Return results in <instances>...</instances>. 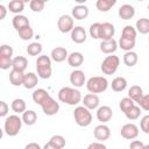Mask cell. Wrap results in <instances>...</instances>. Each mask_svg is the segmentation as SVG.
Segmentation results:
<instances>
[{"instance_id": "obj_1", "label": "cell", "mask_w": 149, "mask_h": 149, "mask_svg": "<svg viewBox=\"0 0 149 149\" xmlns=\"http://www.w3.org/2000/svg\"><path fill=\"white\" fill-rule=\"evenodd\" d=\"M33 101L42 107V111L45 115H55L59 111V104L45 91L44 88H36L31 94Z\"/></svg>"}, {"instance_id": "obj_2", "label": "cell", "mask_w": 149, "mask_h": 149, "mask_svg": "<svg viewBox=\"0 0 149 149\" xmlns=\"http://www.w3.org/2000/svg\"><path fill=\"white\" fill-rule=\"evenodd\" d=\"M58 100L70 106H76L81 101V93L76 87L64 86L58 91Z\"/></svg>"}, {"instance_id": "obj_3", "label": "cell", "mask_w": 149, "mask_h": 149, "mask_svg": "<svg viewBox=\"0 0 149 149\" xmlns=\"http://www.w3.org/2000/svg\"><path fill=\"white\" fill-rule=\"evenodd\" d=\"M36 71L37 76L42 79H49L52 74L51 58L47 55H40L36 59Z\"/></svg>"}, {"instance_id": "obj_4", "label": "cell", "mask_w": 149, "mask_h": 149, "mask_svg": "<svg viewBox=\"0 0 149 149\" xmlns=\"http://www.w3.org/2000/svg\"><path fill=\"white\" fill-rule=\"evenodd\" d=\"M86 88L90 93H93V94L102 93L108 88V80L106 79V77H102V76L91 77L86 81Z\"/></svg>"}, {"instance_id": "obj_5", "label": "cell", "mask_w": 149, "mask_h": 149, "mask_svg": "<svg viewBox=\"0 0 149 149\" xmlns=\"http://www.w3.org/2000/svg\"><path fill=\"white\" fill-rule=\"evenodd\" d=\"M22 119L17 114H12L6 118L3 123V130L8 136H16L22 127Z\"/></svg>"}, {"instance_id": "obj_6", "label": "cell", "mask_w": 149, "mask_h": 149, "mask_svg": "<svg viewBox=\"0 0 149 149\" xmlns=\"http://www.w3.org/2000/svg\"><path fill=\"white\" fill-rule=\"evenodd\" d=\"M73 118L78 126L87 127L92 122V114L85 106H77L73 111Z\"/></svg>"}, {"instance_id": "obj_7", "label": "cell", "mask_w": 149, "mask_h": 149, "mask_svg": "<svg viewBox=\"0 0 149 149\" xmlns=\"http://www.w3.org/2000/svg\"><path fill=\"white\" fill-rule=\"evenodd\" d=\"M119 65H120V58L115 55H109L102 61L100 69L104 74H114L119 69Z\"/></svg>"}, {"instance_id": "obj_8", "label": "cell", "mask_w": 149, "mask_h": 149, "mask_svg": "<svg viewBox=\"0 0 149 149\" xmlns=\"http://www.w3.org/2000/svg\"><path fill=\"white\" fill-rule=\"evenodd\" d=\"M57 27H58V30L63 34H66V33H71L72 29L74 28V23H73V17L71 15H68V14H64V15H61L58 21H57Z\"/></svg>"}, {"instance_id": "obj_9", "label": "cell", "mask_w": 149, "mask_h": 149, "mask_svg": "<svg viewBox=\"0 0 149 149\" xmlns=\"http://www.w3.org/2000/svg\"><path fill=\"white\" fill-rule=\"evenodd\" d=\"M120 134L126 140H134L139 136V127L134 123H125L121 127Z\"/></svg>"}, {"instance_id": "obj_10", "label": "cell", "mask_w": 149, "mask_h": 149, "mask_svg": "<svg viewBox=\"0 0 149 149\" xmlns=\"http://www.w3.org/2000/svg\"><path fill=\"white\" fill-rule=\"evenodd\" d=\"M93 135H94V139L98 140V142H104V141L108 140L109 136H111L109 127L106 126L105 123H100V125L94 127Z\"/></svg>"}, {"instance_id": "obj_11", "label": "cell", "mask_w": 149, "mask_h": 149, "mask_svg": "<svg viewBox=\"0 0 149 149\" xmlns=\"http://www.w3.org/2000/svg\"><path fill=\"white\" fill-rule=\"evenodd\" d=\"M68 57H69V54L64 47H56L51 50V54H50L51 61H54L56 63H62L65 59H68Z\"/></svg>"}, {"instance_id": "obj_12", "label": "cell", "mask_w": 149, "mask_h": 149, "mask_svg": "<svg viewBox=\"0 0 149 149\" xmlns=\"http://www.w3.org/2000/svg\"><path fill=\"white\" fill-rule=\"evenodd\" d=\"M99 104H100V99L98 97V94H93V93H87L86 95H84L83 98V106H85L87 109H98L99 108Z\"/></svg>"}, {"instance_id": "obj_13", "label": "cell", "mask_w": 149, "mask_h": 149, "mask_svg": "<svg viewBox=\"0 0 149 149\" xmlns=\"http://www.w3.org/2000/svg\"><path fill=\"white\" fill-rule=\"evenodd\" d=\"M113 116V111L109 106L107 105H102L97 109V119L101 122V123H106L108 122Z\"/></svg>"}, {"instance_id": "obj_14", "label": "cell", "mask_w": 149, "mask_h": 149, "mask_svg": "<svg viewBox=\"0 0 149 149\" xmlns=\"http://www.w3.org/2000/svg\"><path fill=\"white\" fill-rule=\"evenodd\" d=\"M115 34V28L111 22H104L101 23L100 28V38L102 41H108L112 40Z\"/></svg>"}, {"instance_id": "obj_15", "label": "cell", "mask_w": 149, "mask_h": 149, "mask_svg": "<svg viewBox=\"0 0 149 149\" xmlns=\"http://www.w3.org/2000/svg\"><path fill=\"white\" fill-rule=\"evenodd\" d=\"M85 73L81 70H73L70 73V83L73 87H81L85 84Z\"/></svg>"}, {"instance_id": "obj_16", "label": "cell", "mask_w": 149, "mask_h": 149, "mask_svg": "<svg viewBox=\"0 0 149 149\" xmlns=\"http://www.w3.org/2000/svg\"><path fill=\"white\" fill-rule=\"evenodd\" d=\"M86 31L81 26H76L71 31V40L77 44H81L86 41Z\"/></svg>"}, {"instance_id": "obj_17", "label": "cell", "mask_w": 149, "mask_h": 149, "mask_svg": "<svg viewBox=\"0 0 149 149\" xmlns=\"http://www.w3.org/2000/svg\"><path fill=\"white\" fill-rule=\"evenodd\" d=\"M88 12L90 10L86 5H77L72 8L71 14H72V17L76 20H84L88 16Z\"/></svg>"}, {"instance_id": "obj_18", "label": "cell", "mask_w": 149, "mask_h": 149, "mask_svg": "<svg viewBox=\"0 0 149 149\" xmlns=\"http://www.w3.org/2000/svg\"><path fill=\"white\" fill-rule=\"evenodd\" d=\"M118 13L122 20H130L135 15V8H134V6H132L129 3H125V5L120 6Z\"/></svg>"}, {"instance_id": "obj_19", "label": "cell", "mask_w": 149, "mask_h": 149, "mask_svg": "<svg viewBox=\"0 0 149 149\" xmlns=\"http://www.w3.org/2000/svg\"><path fill=\"white\" fill-rule=\"evenodd\" d=\"M116 49H118V42L114 38L108 41H101L100 43V50L106 55H113V52H115Z\"/></svg>"}, {"instance_id": "obj_20", "label": "cell", "mask_w": 149, "mask_h": 149, "mask_svg": "<svg viewBox=\"0 0 149 149\" xmlns=\"http://www.w3.org/2000/svg\"><path fill=\"white\" fill-rule=\"evenodd\" d=\"M12 24L13 27L15 28L16 31H20L21 29L26 28V27H29L30 23H29V20L27 19V16L22 15V14H19V15H15L12 20Z\"/></svg>"}, {"instance_id": "obj_21", "label": "cell", "mask_w": 149, "mask_h": 149, "mask_svg": "<svg viewBox=\"0 0 149 149\" xmlns=\"http://www.w3.org/2000/svg\"><path fill=\"white\" fill-rule=\"evenodd\" d=\"M68 64L70 65V66H72V68H78V66H80L83 63H84V56H83V54L81 52H79V51H73V52H71L70 55H69V57H68Z\"/></svg>"}, {"instance_id": "obj_22", "label": "cell", "mask_w": 149, "mask_h": 149, "mask_svg": "<svg viewBox=\"0 0 149 149\" xmlns=\"http://www.w3.org/2000/svg\"><path fill=\"white\" fill-rule=\"evenodd\" d=\"M24 74L26 73H23L21 71H17V70L12 69L10 72H9V81H10V84L14 85V86H21V85H23Z\"/></svg>"}, {"instance_id": "obj_23", "label": "cell", "mask_w": 149, "mask_h": 149, "mask_svg": "<svg viewBox=\"0 0 149 149\" xmlns=\"http://www.w3.org/2000/svg\"><path fill=\"white\" fill-rule=\"evenodd\" d=\"M38 84V76L34 72H28L24 74V80H23V87L27 90L34 88Z\"/></svg>"}, {"instance_id": "obj_24", "label": "cell", "mask_w": 149, "mask_h": 149, "mask_svg": "<svg viewBox=\"0 0 149 149\" xmlns=\"http://www.w3.org/2000/svg\"><path fill=\"white\" fill-rule=\"evenodd\" d=\"M28 66V59L23 56H16L13 58V65H12V69L14 70H17V71H21V72H24V70L27 69Z\"/></svg>"}, {"instance_id": "obj_25", "label": "cell", "mask_w": 149, "mask_h": 149, "mask_svg": "<svg viewBox=\"0 0 149 149\" xmlns=\"http://www.w3.org/2000/svg\"><path fill=\"white\" fill-rule=\"evenodd\" d=\"M111 86L114 92H122L127 87V79L125 77H115L112 80Z\"/></svg>"}, {"instance_id": "obj_26", "label": "cell", "mask_w": 149, "mask_h": 149, "mask_svg": "<svg viewBox=\"0 0 149 149\" xmlns=\"http://www.w3.org/2000/svg\"><path fill=\"white\" fill-rule=\"evenodd\" d=\"M10 108H12V111L13 112H15L16 114H22V113H24L27 109V104H26V101L23 100V99H21V98H16V99H14L13 101H12V104H10Z\"/></svg>"}, {"instance_id": "obj_27", "label": "cell", "mask_w": 149, "mask_h": 149, "mask_svg": "<svg viewBox=\"0 0 149 149\" xmlns=\"http://www.w3.org/2000/svg\"><path fill=\"white\" fill-rule=\"evenodd\" d=\"M21 119H22V121H23L24 125H27V126H33V125H35L36 121H37V114H36V112L33 111V109H27L24 113H22Z\"/></svg>"}, {"instance_id": "obj_28", "label": "cell", "mask_w": 149, "mask_h": 149, "mask_svg": "<svg viewBox=\"0 0 149 149\" xmlns=\"http://www.w3.org/2000/svg\"><path fill=\"white\" fill-rule=\"evenodd\" d=\"M142 95H143V90H142L141 86H139V85H133V86L129 87V90H128V97H129L135 104H137V101L142 98Z\"/></svg>"}, {"instance_id": "obj_29", "label": "cell", "mask_w": 149, "mask_h": 149, "mask_svg": "<svg viewBox=\"0 0 149 149\" xmlns=\"http://www.w3.org/2000/svg\"><path fill=\"white\" fill-rule=\"evenodd\" d=\"M137 61H139V56H137V54L135 51L132 50V51L125 52V55H123V63H125L126 66L133 68V66L136 65Z\"/></svg>"}, {"instance_id": "obj_30", "label": "cell", "mask_w": 149, "mask_h": 149, "mask_svg": "<svg viewBox=\"0 0 149 149\" xmlns=\"http://www.w3.org/2000/svg\"><path fill=\"white\" fill-rule=\"evenodd\" d=\"M8 9H9V12L19 15L24 9V1L23 0H12L8 2Z\"/></svg>"}, {"instance_id": "obj_31", "label": "cell", "mask_w": 149, "mask_h": 149, "mask_svg": "<svg viewBox=\"0 0 149 149\" xmlns=\"http://www.w3.org/2000/svg\"><path fill=\"white\" fill-rule=\"evenodd\" d=\"M136 35L137 31L133 26H125L121 33V37L125 40H130V41H136Z\"/></svg>"}, {"instance_id": "obj_32", "label": "cell", "mask_w": 149, "mask_h": 149, "mask_svg": "<svg viewBox=\"0 0 149 149\" xmlns=\"http://www.w3.org/2000/svg\"><path fill=\"white\" fill-rule=\"evenodd\" d=\"M135 29L136 31H139L140 34H149V19L147 17H141L136 21L135 24Z\"/></svg>"}, {"instance_id": "obj_33", "label": "cell", "mask_w": 149, "mask_h": 149, "mask_svg": "<svg viewBox=\"0 0 149 149\" xmlns=\"http://www.w3.org/2000/svg\"><path fill=\"white\" fill-rule=\"evenodd\" d=\"M115 3H116L115 0H97L95 7L100 12H108Z\"/></svg>"}, {"instance_id": "obj_34", "label": "cell", "mask_w": 149, "mask_h": 149, "mask_svg": "<svg viewBox=\"0 0 149 149\" xmlns=\"http://www.w3.org/2000/svg\"><path fill=\"white\" fill-rule=\"evenodd\" d=\"M42 44L41 43H38V42H31L30 44H28V47H27V52H28V55H30V56H38V55H41V52H42Z\"/></svg>"}, {"instance_id": "obj_35", "label": "cell", "mask_w": 149, "mask_h": 149, "mask_svg": "<svg viewBox=\"0 0 149 149\" xmlns=\"http://www.w3.org/2000/svg\"><path fill=\"white\" fill-rule=\"evenodd\" d=\"M141 113H142V112H141L140 106H139V105H134L130 109H128V111L125 113V115H126V118H127L128 120H136V119L140 118Z\"/></svg>"}, {"instance_id": "obj_36", "label": "cell", "mask_w": 149, "mask_h": 149, "mask_svg": "<svg viewBox=\"0 0 149 149\" xmlns=\"http://www.w3.org/2000/svg\"><path fill=\"white\" fill-rule=\"evenodd\" d=\"M118 44H119V47H120L122 50H125V51L127 52V51H132V50L134 49V47H135V41L125 40V38L120 37V40H119Z\"/></svg>"}, {"instance_id": "obj_37", "label": "cell", "mask_w": 149, "mask_h": 149, "mask_svg": "<svg viewBox=\"0 0 149 149\" xmlns=\"http://www.w3.org/2000/svg\"><path fill=\"white\" fill-rule=\"evenodd\" d=\"M17 34H19L20 38L23 40V41H28V40H31L34 37V30H33V28L30 26L21 29L20 31H17Z\"/></svg>"}, {"instance_id": "obj_38", "label": "cell", "mask_w": 149, "mask_h": 149, "mask_svg": "<svg viewBox=\"0 0 149 149\" xmlns=\"http://www.w3.org/2000/svg\"><path fill=\"white\" fill-rule=\"evenodd\" d=\"M134 105H135V102H134L129 97L122 98V99L120 100V102H119V107H120V109H121L123 113H126L128 109H130Z\"/></svg>"}, {"instance_id": "obj_39", "label": "cell", "mask_w": 149, "mask_h": 149, "mask_svg": "<svg viewBox=\"0 0 149 149\" xmlns=\"http://www.w3.org/2000/svg\"><path fill=\"white\" fill-rule=\"evenodd\" d=\"M100 28H101V23L100 22H94L90 26V36L94 40H98L100 38Z\"/></svg>"}, {"instance_id": "obj_40", "label": "cell", "mask_w": 149, "mask_h": 149, "mask_svg": "<svg viewBox=\"0 0 149 149\" xmlns=\"http://www.w3.org/2000/svg\"><path fill=\"white\" fill-rule=\"evenodd\" d=\"M44 6H45V1H43V0H31V1L29 2L30 9H31L33 12H35V13L42 12L43 8H44Z\"/></svg>"}, {"instance_id": "obj_41", "label": "cell", "mask_w": 149, "mask_h": 149, "mask_svg": "<svg viewBox=\"0 0 149 149\" xmlns=\"http://www.w3.org/2000/svg\"><path fill=\"white\" fill-rule=\"evenodd\" d=\"M50 142L52 144H55L58 149H63L65 147V143H66L64 136H62V135H54V136H51Z\"/></svg>"}, {"instance_id": "obj_42", "label": "cell", "mask_w": 149, "mask_h": 149, "mask_svg": "<svg viewBox=\"0 0 149 149\" xmlns=\"http://www.w3.org/2000/svg\"><path fill=\"white\" fill-rule=\"evenodd\" d=\"M13 65V58L6 57V56H0V69L2 70H8Z\"/></svg>"}, {"instance_id": "obj_43", "label": "cell", "mask_w": 149, "mask_h": 149, "mask_svg": "<svg viewBox=\"0 0 149 149\" xmlns=\"http://www.w3.org/2000/svg\"><path fill=\"white\" fill-rule=\"evenodd\" d=\"M137 105L140 106L141 109L143 111H149V94H143L142 98L137 101Z\"/></svg>"}, {"instance_id": "obj_44", "label": "cell", "mask_w": 149, "mask_h": 149, "mask_svg": "<svg viewBox=\"0 0 149 149\" xmlns=\"http://www.w3.org/2000/svg\"><path fill=\"white\" fill-rule=\"evenodd\" d=\"M13 52H14L13 48L10 45H8V44H2L0 47V56H6V57H10L12 58Z\"/></svg>"}, {"instance_id": "obj_45", "label": "cell", "mask_w": 149, "mask_h": 149, "mask_svg": "<svg viewBox=\"0 0 149 149\" xmlns=\"http://www.w3.org/2000/svg\"><path fill=\"white\" fill-rule=\"evenodd\" d=\"M140 128L143 133L149 134V114L144 115L140 121Z\"/></svg>"}, {"instance_id": "obj_46", "label": "cell", "mask_w": 149, "mask_h": 149, "mask_svg": "<svg viewBox=\"0 0 149 149\" xmlns=\"http://www.w3.org/2000/svg\"><path fill=\"white\" fill-rule=\"evenodd\" d=\"M8 111H9V106H8V104L6 102V101H3V100H1L0 101V116H6L7 115V113H8Z\"/></svg>"}, {"instance_id": "obj_47", "label": "cell", "mask_w": 149, "mask_h": 149, "mask_svg": "<svg viewBox=\"0 0 149 149\" xmlns=\"http://www.w3.org/2000/svg\"><path fill=\"white\" fill-rule=\"evenodd\" d=\"M144 148V143L140 140H133L129 144V149H143Z\"/></svg>"}, {"instance_id": "obj_48", "label": "cell", "mask_w": 149, "mask_h": 149, "mask_svg": "<svg viewBox=\"0 0 149 149\" xmlns=\"http://www.w3.org/2000/svg\"><path fill=\"white\" fill-rule=\"evenodd\" d=\"M86 149H107V147H106L102 142H98V141H97V142L90 143Z\"/></svg>"}, {"instance_id": "obj_49", "label": "cell", "mask_w": 149, "mask_h": 149, "mask_svg": "<svg viewBox=\"0 0 149 149\" xmlns=\"http://www.w3.org/2000/svg\"><path fill=\"white\" fill-rule=\"evenodd\" d=\"M24 149H42V148H41V146H40L38 143H36V142H30V143H28V144L24 147Z\"/></svg>"}, {"instance_id": "obj_50", "label": "cell", "mask_w": 149, "mask_h": 149, "mask_svg": "<svg viewBox=\"0 0 149 149\" xmlns=\"http://www.w3.org/2000/svg\"><path fill=\"white\" fill-rule=\"evenodd\" d=\"M6 14H7L6 7H5L3 5H0V20H3L5 16H6Z\"/></svg>"}, {"instance_id": "obj_51", "label": "cell", "mask_w": 149, "mask_h": 149, "mask_svg": "<svg viewBox=\"0 0 149 149\" xmlns=\"http://www.w3.org/2000/svg\"><path fill=\"white\" fill-rule=\"evenodd\" d=\"M42 149H58V148H57L55 144H52V143L49 141V142H47V143L44 144V147H43Z\"/></svg>"}, {"instance_id": "obj_52", "label": "cell", "mask_w": 149, "mask_h": 149, "mask_svg": "<svg viewBox=\"0 0 149 149\" xmlns=\"http://www.w3.org/2000/svg\"><path fill=\"white\" fill-rule=\"evenodd\" d=\"M143 149H149V144H144V148Z\"/></svg>"}, {"instance_id": "obj_53", "label": "cell", "mask_w": 149, "mask_h": 149, "mask_svg": "<svg viewBox=\"0 0 149 149\" xmlns=\"http://www.w3.org/2000/svg\"><path fill=\"white\" fill-rule=\"evenodd\" d=\"M148 9H149V3H148Z\"/></svg>"}, {"instance_id": "obj_54", "label": "cell", "mask_w": 149, "mask_h": 149, "mask_svg": "<svg viewBox=\"0 0 149 149\" xmlns=\"http://www.w3.org/2000/svg\"><path fill=\"white\" fill-rule=\"evenodd\" d=\"M148 42H149V37H148Z\"/></svg>"}]
</instances>
